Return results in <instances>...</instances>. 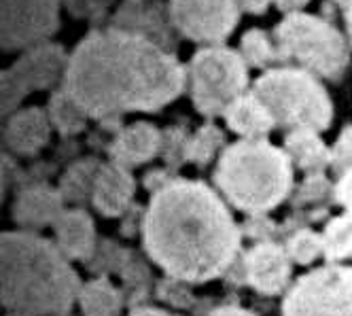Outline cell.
<instances>
[{"instance_id": "16", "label": "cell", "mask_w": 352, "mask_h": 316, "mask_svg": "<svg viewBox=\"0 0 352 316\" xmlns=\"http://www.w3.org/2000/svg\"><path fill=\"white\" fill-rule=\"evenodd\" d=\"M113 28L142 34L170 52L172 38H170L168 28H174V26H172L170 15L164 17L160 0H128V3L117 11L113 19Z\"/></svg>"}, {"instance_id": "7", "label": "cell", "mask_w": 352, "mask_h": 316, "mask_svg": "<svg viewBox=\"0 0 352 316\" xmlns=\"http://www.w3.org/2000/svg\"><path fill=\"white\" fill-rule=\"evenodd\" d=\"M189 72L193 106L204 117H221L228 106L246 91L248 66L240 52L223 45H206L195 52Z\"/></svg>"}, {"instance_id": "32", "label": "cell", "mask_w": 352, "mask_h": 316, "mask_svg": "<svg viewBox=\"0 0 352 316\" xmlns=\"http://www.w3.org/2000/svg\"><path fill=\"white\" fill-rule=\"evenodd\" d=\"M66 9L77 17H96L107 11L109 0H64Z\"/></svg>"}, {"instance_id": "38", "label": "cell", "mask_w": 352, "mask_h": 316, "mask_svg": "<svg viewBox=\"0 0 352 316\" xmlns=\"http://www.w3.org/2000/svg\"><path fill=\"white\" fill-rule=\"evenodd\" d=\"M210 316H257V314L248 312L244 308H238V306H221V308L212 310Z\"/></svg>"}, {"instance_id": "23", "label": "cell", "mask_w": 352, "mask_h": 316, "mask_svg": "<svg viewBox=\"0 0 352 316\" xmlns=\"http://www.w3.org/2000/svg\"><path fill=\"white\" fill-rule=\"evenodd\" d=\"M98 170H100V161H96L94 157H85L74 161L60 181V193L64 196L66 204H74V206H81L87 200H91V193H94V183L98 177Z\"/></svg>"}, {"instance_id": "35", "label": "cell", "mask_w": 352, "mask_h": 316, "mask_svg": "<svg viewBox=\"0 0 352 316\" xmlns=\"http://www.w3.org/2000/svg\"><path fill=\"white\" fill-rule=\"evenodd\" d=\"M310 3V0H274V7L283 11L285 15L291 13H304V7Z\"/></svg>"}, {"instance_id": "27", "label": "cell", "mask_w": 352, "mask_h": 316, "mask_svg": "<svg viewBox=\"0 0 352 316\" xmlns=\"http://www.w3.org/2000/svg\"><path fill=\"white\" fill-rule=\"evenodd\" d=\"M291 261L299 265H310L318 257H322V234L312 229H297L285 245Z\"/></svg>"}, {"instance_id": "20", "label": "cell", "mask_w": 352, "mask_h": 316, "mask_svg": "<svg viewBox=\"0 0 352 316\" xmlns=\"http://www.w3.org/2000/svg\"><path fill=\"white\" fill-rule=\"evenodd\" d=\"M285 153L304 172H322L327 166H331V149L310 128L289 130L285 136Z\"/></svg>"}, {"instance_id": "9", "label": "cell", "mask_w": 352, "mask_h": 316, "mask_svg": "<svg viewBox=\"0 0 352 316\" xmlns=\"http://www.w3.org/2000/svg\"><path fill=\"white\" fill-rule=\"evenodd\" d=\"M283 316H352V267L329 263L299 276L285 295Z\"/></svg>"}, {"instance_id": "28", "label": "cell", "mask_w": 352, "mask_h": 316, "mask_svg": "<svg viewBox=\"0 0 352 316\" xmlns=\"http://www.w3.org/2000/svg\"><path fill=\"white\" fill-rule=\"evenodd\" d=\"M187 142L189 134L183 128H168L162 132V151L160 155L172 168L187 161Z\"/></svg>"}, {"instance_id": "4", "label": "cell", "mask_w": 352, "mask_h": 316, "mask_svg": "<svg viewBox=\"0 0 352 316\" xmlns=\"http://www.w3.org/2000/svg\"><path fill=\"white\" fill-rule=\"evenodd\" d=\"M214 185L230 206L246 214H265L293 191V161L265 138L228 144L214 168Z\"/></svg>"}, {"instance_id": "11", "label": "cell", "mask_w": 352, "mask_h": 316, "mask_svg": "<svg viewBox=\"0 0 352 316\" xmlns=\"http://www.w3.org/2000/svg\"><path fill=\"white\" fill-rule=\"evenodd\" d=\"M238 0H170L172 26L189 41L219 45L228 38L240 19Z\"/></svg>"}, {"instance_id": "26", "label": "cell", "mask_w": 352, "mask_h": 316, "mask_svg": "<svg viewBox=\"0 0 352 316\" xmlns=\"http://www.w3.org/2000/svg\"><path fill=\"white\" fill-rule=\"evenodd\" d=\"M240 56L244 58L248 68H270L274 62H278L274 38L259 28L246 30L240 41Z\"/></svg>"}, {"instance_id": "19", "label": "cell", "mask_w": 352, "mask_h": 316, "mask_svg": "<svg viewBox=\"0 0 352 316\" xmlns=\"http://www.w3.org/2000/svg\"><path fill=\"white\" fill-rule=\"evenodd\" d=\"M225 124L240 138L259 140L274 128L276 119L255 91H244L225 111Z\"/></svg>"}, {"instance_id": "39", "label": "cell", "mask_w": 352, "mask_h": 316, "mask_svg": "<svg viewBox=\"0 0 352 316\" xmlns=\"http://www.w3.org/2000/svg\"><path fill=\"white\" fill-rule=\"evenodd\" d=\"M128 316H179L174 312H166L162 308H151V306H142V308H134Z\"/></svg>"}, {"instance_id": "31", "label": "cell", "mask_w": 352, "mask_h": 316, "mask_svg": "<svg viewBox=\"0 0 352 316\" xmlns=\"http://www.w3.org/2000/svg\"><path fill=\"white\" fill-rule=\"evenodd\" d=\"M331 168L338 174H344L346 170L352 168V124L340 132L336 144L331 147Z\"/></svg>"}, {"instance_id": "21", "label": "cell", "mask_w": 352, "mask_h": 316, "mask_svg": "<svg viewBox=\"0 0 352 316\" xmlns=\"http://www.w3.org/2000/svg\"><path fill=\"white\" fill-rule=\"evenodd\" d=\"M79 308L83 316H119L123 308L121 291L102 274L87 280L79 293Z\"/></svg>"}, {"instance_id": "40", "label": "cell", "mask_w": 352, "mask_h": 316, "mask_svg": "<svg viewBox=\"0 0 352 316\" xmlns=\"http://www.w3.org/2000/svg\"><path fill=\"white\" fill-rule=\"evenodd\" d=\"M346 28H348V36L352 43V0H348V5H346Z\"/></svg>"}, {"instance_id": "12", "label": "cell", "mask_w": 352, "mask_h": 316, "mask_svg": "<svg viewBox=\"0 0 352 316\" xmlns=\"http://www.w3.org/2000/svg\"><path fill=\"white\" fill-rule=\"evenodd\" d=\"M244 280L261 295H280L291 282L293 265L287 249L272 240L257 242L242 259Z\"/></svg>"}, {"instance_id": "10", "label": "cell", "mask_w": 352, "mask_h": 316, "mask_svg": "<svg viewBox=\"0 0 352 316\" xmlns=\"http://www.w3.org/2000/svg\"><path fill=\"white\" fill-rule=\"evenodd\" d=\"M60 28V0H3L0 43L3 52H23L47 43Z\"/></svg>"}, {"instance_id": "29", "label": "cell", "mask_w": 352, "mask_h": 316, "mask_svg": "<svg viewBox=\"0 0 352 316\" xmlns=\"http://www.w3.org/2000/svg\"><path fill=\"white\" fill-rule=\"evenodd\" d=\"M331 191V183L324 177V172H308V177L304 179V183L299 185L295 202L299 204H312V202H320L327 198V193Z\"/></svg>"}, {"instance_id": "17", "label": "cell", "mask_w": 352, "mask_h": 316, "mask_svg": "<svg viewBox=\"0 0 352 316\" xmlns=\"http://www.w3.org/2000/svg\"><path fill=\"white\" fill-rule=\"evenodd\" d=\"M162 151V132L148 124V121H136L117 132L111 142V161H117L125 168L142 166L155 159Z\"/></svg>"}, {"instance_id": "37", "label": "cell", "mask_w": 352, "mask_h": 316, "mask_svg": "<svg viewBox=\"0 0 352 316\" xmlns=\"http://www.w3.org/2000/svg\"><path fill=\"white\" fill-rule=\"evenodd\" d=\"M13 172H15V163L11 159L9 153L3 155V196L9 191L11 183H13Z\"/></svg>"}, {"instance_id": "30", "label": "cell", "mask_w": 352, "mask_h": 316, "mask_svg": "<svg viewBox=\"0 0 352 316\" xmlns=\"http://www.w3.org/2000/svg\"><path fill=\"white\" fill-rule=\"evenodd\" d=\"M157 295L162 302L170 304L172 308H189L193 302L189 282H183L179 278H170V276L157 284Z\"/></svg>"}, {"instance_id": "33", "label": "cell", "mask_w": 352, "mask_h": 316, "mask_svg": "<svg viewBox=\"0 0 352 316\" xmlns=\"http://www.w3.org/2000/svg\"><path fill=\"white\" fill-rule=\"evenodd\" d=\"M336 202L346 208V212H352V168L346 170L344 174H340V181L333 189Z\"/></svg>"}, {"instance_id": "15", "label": "cell", "mask_w": 352, "mask_h": 316, "mask_svg": "<svg viewBox=\"0 0 352 316\" xmlns=\"http://www.w3.org/2000/svg\"><path fill=\"white\" fill-rule=\"evenodd\" d=\"M5 147L13 155H36L52 136V119L47 115V109L26 106L19 109L13 115L5 117Z\"/></svg>"}, {"instance_id": "6", "label": "cell", "mask_w": 352, "mask_h": 316, "mask_svg": "<svg viewBox=\"0 0 352 316\" xmlns=\"http://www.w3.org/2000/svg\"><path fill=\"white\" fill-rule=\"evenodd\" d=\"M278 62L308 70L314 77L340 79L350 64L344 34L329 21L308 13H291L274 30Z\"/></svg>"}, {"instance_id": "34", "label": "cell", "mask_w": 352, "mask_h": 316, "mask_svg": "<svg viewBox=\"0 0 352 316\" xmlns=\"http://www.w3.org/2000/svg\"><path fill=\"white\" fill-rule=\"evenodd\" d=\"M168 181H172V177L166 172V170H151V172H146V177H144V185L151 193L157 191L160 187H164Z\"/></svg>"}, {"instance_id": "42", "label": "cell", "mask_w": 352, "mask_h": 316, "mask_svg": "<svg viewBox=\"0 0 352 316\" xmlns=\"http://www.w3.org/2000/svg\"><path fill=\"white\" fill-rule=\"evenodd\" d=\"M333 3H338V5H348V0H333Z\"/></svg>"}, {"instance_id": "1", "label": "cell", "mask_w": 352, "mask_h": 316, "mask_svg": "<svg viewBox=\"0 0 352 316\" xmlns=\"http://www.w3.org/2000/svg\"><path fill=\"white\" fill-rule=\"evenodd\" d=\"M189 83L187 68L162 45L121 28L91 30L74 47L64 89L91 119L153 113L176 100Z\"/></svg>"}, {"instance_id": "8", "label": "cell", "mask_w": 352, "mask_h": 316, "mask_svg": "<svg viewBox=\"0 0 352 316\" xmlns=\"http://www.w3.org/2000/svg\"><path fill=\"white\" fill-rule=\"evenodd\" d=\"M68 58L64 47L58 43H41L23 49L21 56L3 70L0 77V100H3V115L9 117L19 111V104L32 91L56 89L62 85Z\"/></svg>"}, {"instance_id": "24", "label": "cell", "mask_w": 352, "mask_h": 316, "mask_svg": "<svg viewBox=\"0 0 352 316\" xmlns=\"http://www.w3.org/2000/svg\"><path fill=\"white\" fill-rule=\"evenodd\" d=\"M322 257L329 263L352 257V212H344L327 223L322 232Z\"/></svg>"}, {"instance_id": "5", "label": "cell", "mask_w": 352, "mask_h": 316, "mask_svg": "<svg viewBox=\"0 0 352 316\" xmlns=\"http://www.w3.org/2000/svg\"><path fill=\"white\" fill-rule=\"evenodd\" d=\"M253 91L274 115L276 128H310L324 132L333 121L329 93L308 70L293 66L267 68L255 81Z\"/></svg>"}, {"instance_id": "41", "label": "cell", "mask_w": 352, "mask_h": 316, "mask_svg": "<svg viewBox=\"0 0 352 316\" xmlns=\"http://www.w3.org/2000/svg\"><path fill=\"white\" fill-rule=\"evenodd\" d=\"M7 316H34V314H26V312H7Z\"/></svg>"}, {"instance_id": "14", "label": "cell", "mask_w": 352, "mask_h": 316, "mask_svg": "<svg viewBox=\"0 0 352 316\" xmlns=\"http://www.w3.org/2000/svg\"><path fill=\"white\" fill-rule=\"evenodd\" d=\"M134 193L136 179L132 177V168H125L117 161L100 163L91 193V204L100 214L107 218L123 216L132 208Z\"/></svg>"}, {"instance_id": "2", "label": "cell", "mask_w": 352, "mask_h": 316, "mask_svg": "<svg viewBox=\"0 0 352 316\" xmlns=\"http://www.w3.org/2000/svg\"><path fill=\"white\" fill-rule=\"evenodd\" d=\"M142 247L170 278L204 284L236 265L242 232L230 206L202 181L172 179L151 193Z\"/></svg>"}, {"instance_id": "36", "label": "cell", "mask_w": 352, "mask_h": 316, "mask_svg": "<svg viewBox=\"0 0 352 316\" xmlns=\"http://www.w3.org/2000/svg\"><path fill=\"white\" fill-rule=\"evenodd\" d=\"M274 3V0H238V5L242 11L250 13V15H261L267 11V7Z\"/></svg>"}, {"instance_id": "25", "label": "cell", "mask_w": 352, "mask_h": 316, "mask_svg": "<svg viewBox=\"0 0 352 316\" xmlns=\"http://www.w3.org/2000/svg\"><path fill=\"white\" fill-rule=\"evenodd\" d=\"M225 132L221 128H217L214 124H206L202 126L197 132H193L189 136L187 142V161L195 163V166H208L219 151H223L228 144H225Z\"/></svg>"}, {"instance_id": "3", "label": "cell", "mask_w": 352, "mask_h": 316, "mask_svg": "<svg viewBox=\"0 0 352 316\" xmlns=\"http://www.w3.org/2000/svg\"><path fill=\"white\" fill-rule=\"evenodd\" d=\"M0 300L9 312L64 316L83 282L56 242L36 232H5L0 240Z\"/></svg>"}, {"instance_id": "18", "label": "cell", "mask_w": 352, "mask_h": 316, "mask_svg": "<svg viewBox=\"0 0 352 316\" xmlns=\"http://www.w3.org/2000/svg\"><path fill=\"white\" fill-rule=\"evenodd\" d=\"M56 245L70 261H89L98 251L96 223L81 206L66 208L54 225Z\"/></svg>"}, {"instance_id": "13", "label": "cell", "mask_w": 352, "mask_h": 316, "mask_svg": "<svg viewBox=\"0 0 352 316\" xmlns=\"http://www.w3.org/2000/svg\"><path fill=\"white\" fill-rule=\"evenodd\" d=\"M64 210L66 200L60 189L49 185H32L17 193L11 206V216L19 229L38 232L45 227H54Z\"/></svg>"}, {"instance_id": "22", "label": "cell", "mask_w": 352, "mask_h": 316, "mask_svg": "<svg viewBox=\"0 0 352 316\" xmlns=\"http://www.w3.org/2000/svg\"><path fill=\"white\" fill-rule=\"evenodd\" d=\"M47 115L52 119V126L62 136H74L85 130L89 115L70 98V93L64 89V85H58L47 102Z\"/></svg>"}]
</instances>
